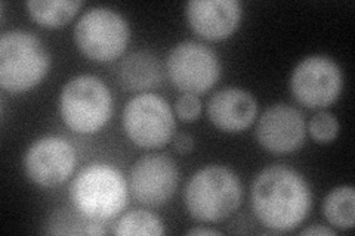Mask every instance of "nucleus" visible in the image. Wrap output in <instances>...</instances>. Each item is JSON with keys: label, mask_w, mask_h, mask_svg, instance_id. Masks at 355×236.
Here are the masks:
<instances>
[{"label": "nucleus", "mask_w": 355, "mask_h": 236, "mask_svg": "<svg viewBox=\"0 0 355 236\" xmlns=\"http://www.w3.org/2000/svg\"><path fill=\"white\" fill-rule=\"evenodd\" d=\"M51 69V55L31 31L10 30L0 37V86L10 93L36 87Z\"/></svg>", "instance_id": "4"}, {"label": "nucleus", "mask_w": 355, "mask_h": 236, "mask_svg": "<svg viewBox=\"0 0 355 236\" xmlns=\"http://www.w3.org/2000/svg\"><path fill=\"white\" fill-rule=\"evenodd\" d=\"M175 112L181 121L193 122L202 114V100L197 95L184 93L176 99Z\"/></svg>", "instance_id": "20"}, {"label": "nucleus", "mask_w": 355, "mask_h": 236, "mask_svg": "<svg viewBox=\"0 0 355 236\" xmlns=\"http://www.w3.org/2000/svg\"><path fill=\"white\" fill-rule=\"evenodd\" d=\"M185 17L198 36L219 42L239 28L243 8L239 0H191L185 5Z\"/></svg>", "instance_id": "13"}, {"label": "nucleus", "mask_w": 355, "mask_h": 236, "mask_svg": "<svg viewBox=\"0 0 355 236\" xmlns=\"http://www.w3.org/2000/svg\"><path fill=\"white\" fill-rule=\"evenodd\" d=\"M120 82L129 91H147L162 83L159 60L148 51L133 52L120 65Z\"/></svg>", "instance_id": "15"}, {"label": "nucleus", "mask_w": 355, "mask_h": 236, "mask_svg": "<svg viewBox=\"0 0 355 236\" xmlns=\"http://www.w3.org/2000/svg\"><path fill=\"white\" fill-rule=\"evenodd\" d=\"M180 183V170L168 155H146L130 170V192L138 202L160 207L168 202Z\"/></svg>", "instance_id": "11"}, {"label": "nucleus", "mask_w": 355, "mask_h": 236, "mask_svg": "<svg viewBox=\"0 0 355 236\" xmlns=\"http://www.w3.org/2000/svg\"><path fill=\"white\" fill-rule=\"evenodd\" d=\"M83 6L77 0H30L28 12L39 26L57 28L70 22Z\"/></svg>", "instance_id": "16"}, {"label": "nucleus", "mask_w": 355, "mask_h": 236, "mask_svg": "<svg viewBox=\"0 0 355 236\" xmlns=\"http://www.w3.org/2000/svg\"><path fill=\"white\" fill-rule=\"evenodd\" d=\"M301 235H326V236H335L336 235V230H333L331 228H326V226H318V224H315V226H311V228H306L301 232Z\"/></svg>", "instance_id": "22"}, {"label": "nucleus", "mask_w": 355, "mask_h": 236, "mask_svg": "<svg viewBox=\"0 0 355 236\" xmlns=\"http://www.w3.org/2000/svg\"><path fill=\"white\" fill-rule=\"evenodd\" d=\"M343 89V74L335 60L313 55L299 62L291 77V91L299 104L311 109L335 104Z\"/></svg>", "instance_id": "9"}, {"label": "nucleus", "mask_w": 355, "mask_h": 236, "mask_svg": "<svg viewBox=\"0 0 355 236\" xmlns=\"http://www.w3.org/2000/svg\"><path fill=\"white\" fill-rule=\"evenodd\" d=\"M207 116L216 129L227 133H240L257 118L258 102L244 89L225 87L209 99Z\"/></svg>", "instance_id": "14"}, {"label": "nucleus", "mask_w": 355, "mask_h": 236, "mask_svg": "<svg viewBox=\"0 0 355 236\" xmlns=\"http://www.w3.org/2000/svg\"><path fill=\"white\" fill-rule=\"evenodd\" d=\"M171 83L184 93H205L220 77V62L214 49L203 43L185 40L171 51L166 62Z\"/></svg>", "instance_id": "8"}, {"label": "nucleus", "mask_w": 355, "mask_h": 236, "mask_svg": "<svg viewBox=\"0 0 355 236\" xmlns=\"http://www.w3.org/2000/svg\"><path fill=\"white\" fill-rule=\"evenodd\" d=\"M252 208L261 224L275 232H291L308 217L313 194L301 173L287 165H270L254 177Z\"/></svg>", "instance_id": "1"}, {"label": "nucleus", "mask_w": 355, "mask_h": 236, "mask_svg": "<svg viewBox=\"0 0 355 236\" xmlns=\"http://www.w3.org/2000/svg\"><path fill=\"white\" fill-rule=\"evenodd\" d=\"M254 133L263 149L272 154H291L305 142L306 121L297 108L275 104L262 112Z\"/></svg>", "instance_id": "12"}, {"label": "nucleus", "mask_w": 355, "mask_h": 236, "mask_svg": "<svg viewBox=\"0 0 355 236\" xmlns=\"http://www.w3.org/2000/svg\"><path fill=\"white\" fill-rule=\"evenodd\" d=\"M130 28L117 10L98 6L86 10L74 27V40L89 60L110 62L117 60L128 48Z\"/></svg>", "instance_id": "6"}, {"label": "nucleus", "mask_w": 355, "mask_h": 236, "mask_svg": "<svg viewBox=\"0 0 355 236\" xmlns=\"http://www.w3.org/2000/svg\"><path fill=\"white\" fill-rule=\"evenodd\" d=\"M175 116L168 100L154 93L132 98L123 109V129L139 148H162L175 136Z\"/></svg>", "instance_id": "7"}, {"label": "nucleus", "mask_w": 355, "mask_h": 236, "mask_svg": "<svg viewBox=\"0 0 355 236\" xmlns=\"http://www.w3.org/2000/svg\"><path fill=\"white\" fill-rule=\"evenodd\" d=\"M60 112L70 130L94 134L113 116V96L101 78L91 74L77 75L62 87Z\"/></svg>", "instance_id": "5"}, {"label": "nucleus", "mask_w": 355, "mask_h": 236, "mask_svg": "<svg viewBox=\"0 0 355 236\" xmlns=\"http://www.w3.org/2000/svg\"><path fill=\"white\" fill-rule=\"evenodd\" d=\"M240 177L224 165H206L187 183L184 202L190 216L202 223H215L234 215L241 204Z\"/></svg>", "instance_id": "3"}, {"label": "nucleus", "mask_w": 355, "mask_h": 236, "mask_svg": "<svg viewBox=\"0 0 355 236\" xmlns=\"http://www.w3.org/2000/svg\"><path fill=\"white\" fill-rule=\"evenodd\" d=\"M128 182L116 167L95 163L85 167L70 186L77 212L89 221L116 219L128 204Z\"/></svg>", "instance_id": "2"}, {"label": "nucleus", "mask_w": 355, "mask_h": 236, "mask_svg": "<svg viewBox=\"0 0 355 236\" xmlns=\"http://www.w3.org/2000/svg\"><path fill=\"white\" fill-rule=\"evenodd\" d=\"M114 235L129 236V235H150L160 236L164 233L162 220L146 210H135L121 216L113 229Z\"/></svg>", "instance_id": "18"}, {"label": "nucleus", "mask_w": 355, "mask_h": 236, "mask_svg": "<svg viewBox=\"0 0 355 236\" xmlns=\"http://www.w3.org/2000/svg\"><path fill=\"white\" fill-rule=\"evenodd\" d=\"M173 148L178 154L187 155L190 154L194 148V139L187 133H180L173 136Z\"/></svg>", "instance_id": "21"}, {"label": "nucleus", "mask_w": 355, "mask_h": 236, "mask_svg": "<svg viewBox=\"0 0 355 236\" xmlns=\"http://www.w3.org/2000/svg\"><path fill=\"white\" fill-rule=\"evenodd\" d=\"M187 235H220L216 229H207V228H194L187 232Z\"/></svg>", "instance_id": "23"}, {"label": "nucleus", "mask_w": 355, "mask_h": 236, "mask_svg": "<svg viewBox=\"0 0 355 236\" xmlns=\"http://www.w3.org/2000/svg\"><path fill=\"white\" fill-rule=\"evenodd\" d=\"M323 212L327 221L339 230H349L354 228L355 216V190L351 185L333 189L326 197Z\"/></svg>", "instance_id": "17"}, {"label": "nucleus", "mask_w": 355, "mask_h": 236, "mask_svg": "<svg viewBox=\"0 0 355 236\" xmlns=\"http://www.w3.org/2000/svg\"><path fill=\"white\" fill-rule=\"evenodd\" d=\"M306 131H309L311 138L318 143H330L338 138L339 134V121L338 118L327 111H321L309 120Z\"/></svg>", "instance_id": "19"}, {"label": "nucleus", "mask_w": 355, "mask_h": 236, "mask_svg": "<svg viewBox=\"0 0 355 236\" xmlns=\"http://www.w3.org/2000/svg\"><path fill=\"white\" fill-rule=\"evenodd\" d=\"M76 163V148L60 136L39 138L28 146L24 155L27 177L43 188H55L69 181Z\"/></svg>", "instance_id": "10"}]
</instances>
